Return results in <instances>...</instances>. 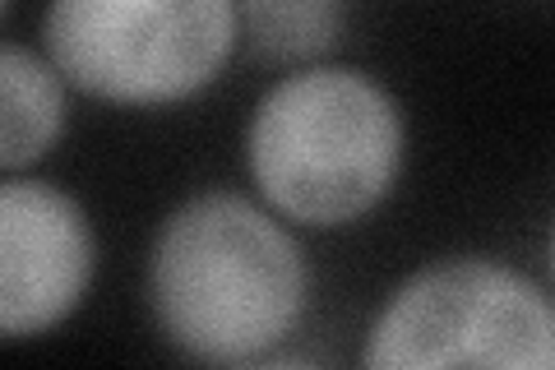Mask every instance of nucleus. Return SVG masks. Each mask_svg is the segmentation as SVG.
<instances>
[{
  "instance_id": "obj_8",
  "label": "nucleus",
  "mask_w": 555,
  "mask_h": 370,
  "mask_svg": "<svg viewBox=\"0 0 555 370\" xmlns=\"http://www.w3.org/2000/svg\"><path fill=\"white\" fill-rule=\"evenodd\" d=\"M551 278H555V222H551Z\"/></svg>"
},
{
  "instance_id": "obj_3",
  "label": "nucleus",
  "mask_w": 555,
  "mask_h": 370,
  "mask_svg": "<svg viewBox=\"0 0 555 370\" xmlns=\"http://www.w3.org/2000/svg\"><path fill=\"white\" fill-rule=\"evenodd\" d=\"M236 42V0H47L42 14V51L65 84L116 107L204 93Z\"/></svg>"
},
{
  "instance_id": "obj_2",
  "label": "nucleus",
  "mask_w": 555,
  "mask_h": 370,
  "mask_svg": "<svg viewBox=\"0 0 555 370\" xmlns=\"http://www.w3.org/2000/svg\"><path fill=\"white\" fill-rule=\"evenodd\" d=\"M408 130L385 84L352 65H301L255 102L246 171L278 218L347 227L385 204Z\"/></svg>"
},
{
  "instance_id": "obj_4",
  "label": "nucleus",
  "mask_w": 555,
  "mask_h": 370,
  "mask_svg": "<svg viewBox=\"0 0 555 370\" xmlns=\"http://www.w3.org/2000/svg\"><path fill=\"white\" fill-rule=\"evenodd\" d=\"M361 366H532L555 370V302L528 273L454 255L398 283L366 329Z\"/></svg>"
},
{
  "instance_id": "obj_7",
  "label": "nucleus",
  "mask_w": 555,
  "mask_h": 370,
  "mask_svg": "<svg viewBox=\"0 0 555 370\" xmlns=\"http://www.w3.org/2000/svg\"><path fill=\"white\" fill-rule=\"evenodd\" d=\"M241 42L264 65H315L338 47L347 0H236Z\"/></svg>"
},
{
  "instance_id": "obj_5",
  "label": "nucleus",
  "mask_w": 555,
  "mask_h": 370,
  "mask_svg": "<svg viewBox=\"0 0 555 370\" xmlns=\"http://www.w3.org/2000/svg\"><path fill=\"white\" fill-rule=\"evenodd\" d=\"M93 222L75 195L33 176L0 186V333L38 339L79 310L93 283Z\"/></svg>"
},
{
  "instance_id": "obj_1",
  "label": "nucleus",
  "mask_w": 555,
  "mask_h": 370,
  "mask_svg": "<svg viewBox=\"0 0 555 370\" xmlns=\"http://www.w3.org/2000/svg\"><path fill=\"white\" fill-rule=\"evenodd\" d=\"M310 264L269 204L204 190L163 218L149 245V310L190 361L255 366L301 329Z\"/></svg>"
},
{
  "instance_id": "obj_6",
  "label": "nucleus",
  "mask_w": 555,
  "mask_h": 370,
  "mask_svg": "<svg viewBox=\"0 0 555 370\" xmlns=\"http://www.w3.org/2000/svg\"><path fill=\"white\" fill-rule=\"evenodd\" d=\"M65 130V75L47 51L0 47V167L24 171L56 149Z\"/></svg>"
}]
</instances>
